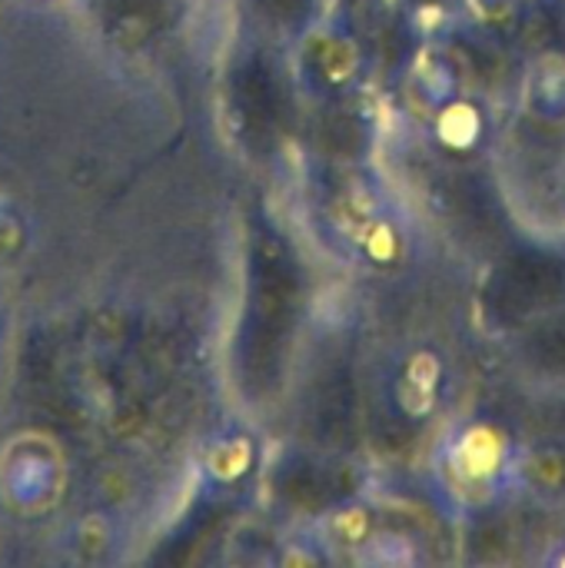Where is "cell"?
Instances as JSON below:
<instances>
[{
    "instance_id": "obj_1",
    "label": "cell",
    "mask_w": 565,
    "mask_h": 568,
    "mask_svg": "<svg viewBox=\"0 0 565 568\" xmlns=\"http://www.w3.org/2000/svg\"><path fill=\"white\" fill-rule=\"evenodd\" d=\"M466 343L446 323H426L376 353L363 389V423L383 463L420 469L433 436L476 383Z\"/></svg>"
},
{
    "instance_id": "obj_2",
    "label": "cell",
    "mask_w": 565,
    "mask_h": 568,
    "mask_svg": "<svg viewBox=\"0 0 565 568\" xmlns=\"http://www.w3.org/2000/svg\"><path fill=\"white\" fill-rule=\"evenodd\" d=\"M386 173L406 193L443 256L470 276L526 226L513 210L496 163L436 160L390 133Z\"/></svg>"
},
{
    "instance_id": "obj_3",
    "label": "cell",
    "mask_w": 565,
    "mask_h": 568,
    "mask_svg": "<svg viewBox=\"0 0 565 568\" xmlns=\"http://www.w3.org/2000/svg\"><path fill=\"white\" fill-rule=\"evenodd\" d=\"M523 416L506 383L483 389L473 383L470 396L433 436L416 476L433 503L460 523L463 516L493 503L519 496Z\"/></svg>"
},
{
    "instance_id": "obj_4",
    "label": "cell",
    "mask_w": 565,
    "mask_h": 568,
    "mask_svg": "<svg viewBox=\"0 0 565 568\" xmlns=\"http://www.w3.org/2000/svg\"><path fill=\"white\" fill-rule=\"evenodd\" d=\"M565 306V240L523 230L466 276L463 323L470 343L493 346Z\"/></svg>"
},
{
    "instance_id": "obj_5",
    "label": "cell",
    "mask_w": 565,
    "mask_h": 568,
    "mask_svg": "<svg viewBox=\"0 0 565 568\" xmlns=\"http://www.w3.org/2000/svg\"><path fill=\"white\" fill-rule=\"evenodd\" d=\"M423 67L443 83L509 110L519 97L526 60L476 10L430 27Z\"/></svg>"
},
{
    "instance_id": "obj_6",
    "label": "cell",
    "mask_w": 565,
    "mask_h": 568,
    "mask_svg": "<svg viewBox=\"0 0 565 568\" xmlns=\"http://www.w3.org/2000/svg\"><path fill=\"white\" fill-rule=\"evenodd\" d=\"M563 516L536 506L523 493L456 523V562L466 566H536Z\"/></svg>"
},
{
    "instance_id": "obj_7",
    "label": "cell",
    "mask_w": 565,
    "mask_h": 568,
    "mask_svg": "<svg viewBox=\"0 0 565 568\" xmlns=\"http://www.w3.org/2000/svg\"><path fill=\"white\" fill-rule=\"evenodd\" d=\"M513 396L523 416L519 493L565 519V396Z\"/></svg>"
},
{
    "instance_id": "obj_8",
    "label": "cell",
    "mask_w": 565,
    "mask_h": 568,
    "mask_svg": "<svg viewBox=\"0 0 565 568\" xmlns=\"http://www.w3.org/2000/svg\"><path fill=\"white\" fill-rule=\"evenodd\" d=\"M493 359V376L526 396H565V306L480 346Z\"/></svg>"
},
{
    "instance_id": "obj_9",
    "label": "cell",
    "mask_w": 565,
    "mask_h": 568,
    "mask_svg": "<svg viewBox=\"0 0 565 568\" xmlns=\"http://www.w3.org/2000/svg\"><path fill=\"white\" fill-rule=\"evenodd\" d=\"M363 13L370 17V40H363L370 83L390 103L420 70L430 40V23H423L400 0H376L363 7Z\"/></svg>"
},
{
    "instance_id": "obj_10",
    "label": "cell",
    "mask_w": 565,
    "mask_h": 568,
    "mask_svg": "<svg viewBox=\"0 0 565 568\" xmlns=\"http://www.w3.org/2000/svg\"><path fill=\"white\" fill-rule=\"evenodd\" d=\"M486 17L526 60H565V0H516Z\"/></svg>"
},
{
    "instance_id": "obj_11",
    "label": "cell",
    "mask_w": 565,
    "mask_h": 568,
    "mask_svg": "<svg viewBox=\"0 0 565 568\" xmlns=\"http://www.w3.org/2000/svg\"><path fill=\"white\" fill-rule=\"evenodd\" d=\"M406 10H413L423 23H440V20H450V17H460V13H466V10H473L470 7V0H400Z\"/></svg>"
},
{
    "instance_id": "obj_12",
    "label": "cell",
    "mask_w": 565,
    "mask_h": 568,
    "mask_svg": "<svg viewBox=\"0 0 565 568\" xmlns=\"http://www.w3.org/2000/svg\"><path fill=\"white\" fill-rule=\"evenodd\" d=\"M509 3H516V0H470V7H473L476 13H496V10H503V7H509Z\"/></svg>"
},
{
    "instance_id": "obj_13",
    "label": "cell",
    "mask_w": 565,
    "mask_h": 568,
    "mask_svg": "<svg viewBox=\"0 0 565 568\" xmlns=\"http://www.w3.org/2000/svg\"><path fill=\"white\" fill-rule=\"evenodd\" d=\"M563 240H565V236H563Z\"/></svg>"
}]
</instances>
